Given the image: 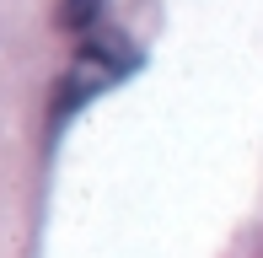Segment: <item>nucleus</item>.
Here are the masks:
<instances>
[{
  "label": "nucleus",
  "mask_w": 263,
  "mask_h": 258,
  "mask_svg": "<svg viewBox=\"0 0 263 258\" xmlns=\"http://www.w3.org/2000/svg\"><path fill=\"white\" fill-rule=\"evenodd\" d=\"M97 11V0H76V16H91Z\"/></svg>",
  "instance_id": "f257e3e1"
}]
</instances>
